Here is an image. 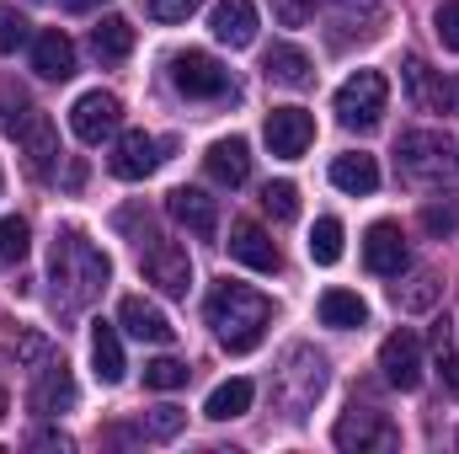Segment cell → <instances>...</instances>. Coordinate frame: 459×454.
Segmentation results:
<instances>
[{
	"label": "cell",
	"mask_w": 459,
	"mask_h": 454,
	"mask_svg": "<svg viewBox=\"0 0 459 454\" xmlns=\"http://www.w3.org/2000/svg\"><path fill=\"white\" fill-rule=\"evenodd\" d=\"M113 278V262L81 235V230H59L54 235V262H48V284H54V310L75 316L86 310Z\"/></svg>",
	"instance_id": "obj_1"
},
{
	"label": "cell",
	"mask_w": 459,
	"mask_h": 454,
	"mask_svg": "<svg viewBox=\"0 0 459 454\" xmlns=\"http://www.w3.org/2000/svg\"><path fill=\"white\" fill-rule=\"evenodd\" d=\"M209 327L225 353H251L273 327V305H267V294H256L246 284H220L209 294Z\"/></svg>",
	"instance_id": "obj_2"
},
{
	"label": "cell",
	"mask_w": 459,
	"mask_h": 454,
	"mask_svg": "<svg viewBox=\"0 0 459 454\" xmlns=\"http://www.w3.org/2000/svg\"><path fill=\"white\" fill-rule=\"evenodd\" d=\"M395 155H401L406 182H417V188H449L459 171V150L444 128H411V134H401Z\"/></svg>",
	"instance_id": "obj_3"
},
{
	"label": "cell",
	"mask_w": 459,
	"mask_h": 454,
	"mask_svg": "<svg viewBox=\"0 0 459 454\" xmlns=\"http://www.w3.org/2000/svg\"><path fill=\"white\" fill-rule=\"evenodd\" d=\"M0 128L27 150L32 177H48V171H54V161H59V134H54L48 113H38L27 97H0Z\"/></svg>",
	"instance_id": "obj_4"
},
{
	"label": "cell",
	"mask_w": 459,
	"mask_h": 454,
	"mask_svg": "<svg viewBox=\"0 0 459 454\" xmlns=\"http://www.w3.org/2000/svg\"><path fill=\"white\" fill-rule=\"evenodd\" d=\"M337 123L342 128H374L385 108H390V81L379 75V70H358V75H347L342 86H337Z\"/></svg>",
	"instance_id": "obj_5"
},
{
	"label": "cell",
	"mask_w": 459,
	"mask_h": 454,
	"mask_svg": "<svg viewBox=\"0 0 459 454\" xmlns=\"http://www.w3.org/2000/svg\"><path fill=\"white\" fill-rule=\"evenodd\" d=\"M171 86H177L187 102H225V97H235L230 70L220 65V59L198 54V48H187V54L171 59Z\"/></svg>",
	"instance_id": "obj_6"
},
{
	"label": "cell",
	"mask_w": 459,
	"mask_h": 454,
	"mask_svg": "<svg viewBox=\"0 0 459 454\" xmlns=\"http://www.w3.org/2000/svg\"><path fill=\"white\" fill-rule=\"evenodd\" d=\"M332 444L337 450H401V428L385 417V412H374V406H347L342 417H337V428H332Z\"/></svg>",
	"instance_id": "obj_7"
},
{
	"label": "cell",
	"mask_w": 459,
	"mask_h": 454,
	"mask_svg": "<svg viewBox=\"0 0 459 454\" xmlns=\"http://www.w3.org/2000/svg\"><path fill=\"white\" fill-rule=\"evenodd\" d=\"M262 134H267V150L278 161H299L316 144V118L305 113V108H273L267 123H262Z\"/></svg>",
	"instance_id": "obj_8"
},
{
	"label": "cell",
	"mask_w": 459,
	"mask_h": 454,
	"mask_svg": "<svg viewBox=\"0 0 459 454\" xmlns=\"http://www.w3.org/2000/svg\"><path fill=\"white\" fill-rule=\"evenodd\" d=\"M363 267H368L374 278H401V273L411 267V251H406L401 225H390V220L368 225V235H363Z\"/></svg>",
	"instance_id": "obj_9"
},
{
	"label": "cell",
	"mask_w": 459,
	"mask_h": 454,
	"mask_svg": "<svg viewBox=\"0 0 459 454\" xmlns=\"http://www.w3.org/2000/svg\"><path fill=\"white\" fill-rule=\"evenodd\" d=\"M379 369H385V380L395 385V390H417L422 385V337L417 332H390V337L379 342Z\"/></svg>",
	"instance_id": "obj_10"
},
{
	"label": "cell",
	"mask_w": 459,
	"mask_h": 454,
	"mask_svg": "<svg viewBox=\"0 0 459 454\" xmlns=\"http://www.w3.org/2000/svg\"><path fill=\"white\" fill-rule=\"evenodd\" d=\"M144 273H150V284H160V294H187L193 289V262H187V246H177V240H150L144 246Z\"/></svg>",
	"instance_id": "obj_11"
},
{
	"label": "cell",
	"mask_w": 459,
	"mask_h": 454,
	"mask_svg": "<svg viewBox=\"0 0 459 454\" xmlns=\"http://www.w3.org/2000/svg\"><path fill=\"white\" fill-rule=\"evenodd\" d=\"M117 118H123V102H117L113 92H86V97H75V108H70V128H75L81 144H102L117 128Z\"/></svg>",
	"instance_id": "obj_12"
},
{
	"label": "cell",
	"mask_w": 459,
	"mask_h": 454,
	"mask_svg": "<svg viewBox=\"0 0 459 454\" xmlns=\"http://www.w3.org/2000/svg\"><path fill=\"white\" fill-rule=\"evenodd\" d=\"M27 406H32L38 417H59V412H70V406H75V380H70V369H65L59 358H54V363H43V369H32Z\"/></svg>",
	"instance_id": "obj_13"
},
{
	"label": "cell",
	"mask_w": 459,
	"mask_h": 454,
	"mask_svg": "<svg viewBox=\"0 0 459 454\" xmlns=\"http://www.w3.org/2000/svg\"><path fill=\"white\" fill-rule=\"evenodd\" d=\"M230 257H235L240 267H251V273H278V267H283L278 240L256 225V220H235V225H230Z\"/></svg>",
	"instance_id": "obj_14"
},
{
	"label": "cell",
	"mask_w": 459,
	"mask_h": 454,
	"mask_svg": "<svg viewBox=\"0 0 459 454\" xmlns=\"http://www.w3.org/2000/svg\"><path fill=\"white\" fill-rule=\"evenodd\" d=\"M406 97L417 113H459V81H438L422 59H406Z\"/></svg>",
	"instance_id": "obj_15"
},
{
	"label": "cell",
	"mask_w": 459,
	"mask_h": 454,
	"mask_svg": "<svg viewBox=\"0 0 459 454\" xmlns=\"http://www.w3.org/2000/svg\"><path fill=\"white\" fill-rule=\"evenodd\" d=\"M108 166H113L117 182H144V177L160 166V144H155L144 128H128L113 144V161H108Z\"/></svg>",
	"instance_id": "obj_16"
},
{
	"label": "cell",
	"mask_w": 459,
	"mask_h": 454,
	"mask_svg": "<svg viewBox=\"0 0 459 454\" xmlns=\"http://www.w3.org/2000/svg\"><path fill=\"white\" fill-rule=\"evenodd\" d=\"M166 209H171L177 225H187L198 240H214V235H220V204H214L204 188H177V193L166 198Z\"/></svg>",
	"instance_id": "obj_17"
},
{
	"label": "cell",
	"mask_w": 459,
	"mask_h": 454,
	"mask_svg": "<svg viewBox=\"0 0 459 454\" xmlns=\"http://www.w3.org/2000/svg\"><path fill=\"white\" fill-rule=\"evenodd\" d=\"M117 321H123V332L139 342H155V347H166V342L177 337V327L166 321V310H155L150 300H139V294H128L123 305H117Z\"/></svg>",
	"instance_id": "obj_18"
},
{
	"label": "cell",
	"mask_w": 459,
	"mask_h": 454,
	"mask_svg": "<svg viewBox=\"0 0 459 454\" xmlns=\"http://www.w3.org/2000/svg\"><path fill=\"white\" fill-rule=\"evenodd\" d=\"M32 70H38L43 81H70V75H75V43H70L59 27L38 32V38H32Z\"/></svg>",
	"instance_id": "obj_19"
},
{
	"label": "cell",
	"mask_w": 459,
	"mask_h": 454,
	"mask_svg": "<svg viewBox=\"0 0 459 454\" xmlns=\"http://www.w3.org/2000/svg\"><path fill=\"white\" fill-rule=\"evenodd\" d=\"M262 75L273 81V86H289V92H305L316 75H310V54L305 48H294V43H273L267 54H262Z\"/></svg>",
	"instance_id": "obj_20"
},
{
	"label": "cell",
	"mask_w": 459,
	"mask_h": 454,
	"mask_svg": "<svg viewBox=\"0 0 459 454\" xmlns=\"http://www.w3.org/2000/svg\"><path fill=\"white\" fill-rule=\"evenodd\" d=\"M283 380L294 385L289 406H294V417H299V412H305V406H310V401L326 390V358H316V353H305V347H299V353H289V369H283Z\"/></svg>",
	"instance_id": "obj_21"
},
{
	"label": "cell",
	"mask_w": 459,
	"mask_h": 454,
	"mask_svg": "<svg viewBox=\"0 0 459 454\" xmlns=\"http://www.w3.org/2000/svg\"><path fill=\"white\" fill-rule=\"evenodd\" d=\"M209 27H214L220 43L246 48V43H256V5H251V0H220L214 16H209Z\"/></svg>",
	"instance_id": "obj_22"
},
{
	"label": "cell",
	"mask_w": 459,
	"mask_h": 454,
	"mask_svg": "<svg viewBox=\"0 0 459 454\" xmlns=\"http://www.w3.org/2000/svg\"><path fill=\"white\" fill-rule=\"evenodd\" d=\"M204 166H209V177L220 182V188H240L246 177H251V150H246V139H214L209 144V155H204Z\"/></svg>",
	"instance_id": "obj_23"
},
{
	"label": "cell",
	"mask_w": 459,
	"mask_h": 454,
	"mask_svg": "<svg viewBox=\"0 0 459 454\" xmlns=\"http://www.w3.org/2000/svg\"><path fill=\"white\" fill-rule=\"evenodd\" d=\"M316 316H321V327L352 332V327H363V321H368V305H363L352 289H326V294H321V305H316Z\"/></svg>",
	"instance_id": "obj_24"
},
{
	"label": "cell",
	"mask_w": 459,
	"mask_h": 454,
	"mask_svg": "<svg viewBox=\"0 0 459 454\" xmlns=\"http://www.w3.org/2000/svg\"><path fill=\"white\" fill-rule=\"evenodd\" d=\"M332 182L342 193H352V198H368L379 188V166H374V155H337L332 161Z\"/></svg>",
	"instance_id": "obj_25"
},
{
	"label": "cell",
	"mask_w": 459,
	"mask_h": 454,
	"mask_svg": "<svg viewBox=\"0 0 459 454\" xmlns=\"http://www.w3.org/2000/svg\"><path fill=\"white\" fill-rule=\"evenodd\" d=\"M91 363H97V380L102 385H117L123 374H128V363H123V342L108 321H97L91 327Z\"/></svg>",
	"instance_id": "obj_26"
},
{
	"label": "cell",
	"mask_w": 459,
	"mask_h": 454,
	"mask_svg": "<svg viewBox=\"0 0 459 454\" xmlns=\"http://www.w3.org/2000/svg\"><path fill=\"white\" fill-rule=\"evenodd\" d=\"M91 54H97L102 65L128 59V54H134V27H128L123 16H102V22L91 27Z\"/></svg>",
	"instance_id": "obj_27"
},
{
	"label": "cell",
	"mask_w": 459,
	"mask_h": 454,
	"mask_svg": "<svg viewBox=\"0 0 459 454\" xmlns=\"http://www.w3.org/2000/svg\"><path fill=\"white\" fill-rule=\"evenodd\" d=\"M251 396H256V385H251V380H225V385L204 401V417H214V423L246 417V412H251Z\"/></svg>",
	"instance_id": "obj_28"
},
{
	"label": "cell",
	"mask_w": 459,
	"mask_h": 454,
	"mask_svg": "<svg viewBox=\"0 0 459 454\" xmlns=\"http://www.w3.org/2000/svg\"><path fill=\"white\" fill-rule=\"evenodd\" d=\"M433 353H438V385H444V396L459 401V353H455V337H449V321L433 327Z\"/></svg>",
	"instance_id": "obj_29"
},
{
	"label": "cell",
	"mask_w": 459,
	"mask_h": 454,
	"mask_svg": "<svg viewBox=\"0 0 459 454\" xmlns=\"http://www.w3.org/2000/svg\"><path fill=\"white\" fill-rule=\"evenodd\" d=\"M310 257L321 262V267H332V262H342V220H316L310 230Z\"/></svg>",
	"instance_id": "obj_30"
},
{
	"label": "cell",
	"mask_w": 459,
	"mask_h": 454,
	"mask_svg": "<svg viewBox=\"0 0 459 454\" xmlns=\"http://www.w3.org/2000/svg\"><path fill=\"white\" fill-rule=\"evenodd\" d=\"M27 246H32L27 220H22V214H5V220H0V262H5V267H16V262L27 257Z\"/></svg>",
	"instance_id": "obj_31"
},
{
	"label": "cell",
	"mask_w": 459,
	"mask_h": 454,
	"mask_svg": "<svg viewBox=\"0 0 459 454\" xmlns=\"http://www.w3.org/2000/svg\"><path fill=\"white\" fill-rule=\"evenodd\" d=\"M262 209H267L278 225H289V220L299 214V188H294V182H267V188H262Z\"/></svg>",
	"instance_id": "obj_32"
},
{
	"label": "cell",
	"mask_w": 459,
	"mask_h": 454,
	"mask_svg": "<svg viewBox=\"0 0 459 454\" xmlns=\"http://www.w3.org/2000/svg\"><path fill=\"white\" fill-rule=\"evenodd\" d=\"M187 374H193V369H187L182 358H150V363H144V385H150V390H182Z\"/></svg>",
	"instance_id": "obj_33"
},
{
	"label": "cell",
	"mask_w": 459,
	"mask_h": 454,
	"mask_svg": "<svg viewBox=\"0 0 459 454\" xmlns=\"http://www.w3.org/2000/svg\"><path fill=\"white\" fill-rule=\"evenodd\" d=\"M433 300H438V278L433 273H417L411 289H395V305H406V310H428Z\"/></svg>",
	"instance_id": "obj_34"
},
{
	"label": "cell",
	"mask_w": 459,
	"mask_h": 454,
	"mask_svg": "<svg viewBox=\"0 0 459 454\" xmlns=\"http://www.w3.org/2000/svg\"><path fill=\"white\" fill-rule=\"evenodd\" d=\"M27 38H32V32H27V16H22L16 5H0V54H16Z\"/></svg>",
	"instance_id": "obj_35"
},
{
	"label": "cell",
	"mask_w": 459,
	"mask_h": 454,
	"mask_svg": "<svg viewBox=\"0 0 459 454\" xmlns=\"http://www.w3.org/2000/svg\"><path fill=\"white\" fill-rule=\"evenodd\" d=\"M422 230H428V235H455V230H459V204H455V198L428 204V209H422Z\"/></svg>",
	"instance_id": "obj_36"
},
{
	"label": "cell",
	"mask_w": 459,
	"mask_h": 454,
	"mask_svg": "<svg viewBox=\"0 0 459 454\" xmlns=\"http://www.w3.org/2000/svg\"><path fill=\"white\" fill-rule=\"evenodd\" d=\"M182 423H187V412H177V406H155V412L144 417V433H150V439H177Z\"/></svg>",
	"instance_id": "obj_37"
},
{
	"label": "cell",
	"mask_w": 459,
	"mask_h": 454,
	"mask_svg": "<svg viewBox=\"0 0 459 454\" xmlns=\"http://www.w3.org/2000/svg\"><path fill=\"white\" fill-rule=\"evenodd\" d=\"M433 27H438V43H444L449 54H459V0H444V5H438Z\"/></svg>",
	"instance_id": "obj_38"
},
{
	"label": "cell",
	"mask_w": 459,
	"mask_h": 454,
	"mask_svg": "<svg viewBox=\"0 0 459 454\" xmlns=\"http://www.w3.org/2000/svg\"><path fill=\"white\" fill-rule=\"evenodd\" d=\"M267 5H273V16H278L283 27H305V22L316 16L321 0H267Z\"/></svg>",
	"instance_id": "obj_39"
},
{
	"label": "cell",
	"mask_w": 459,
	"mask_h": 454,
	"mask_svg": "<svg viewBox=\"0 0 459 454\" xmlns=\"http://www.w3.org/2000/svg\"><path fill=\"white\" fill-rule=\"evenodd\" d=\"M198 5H204V0H144V11H150L155 22H187Z\"/></svg>",
	"instance_id": "obj_40"
},
{
	"label": "cell",
	"mask_w": 459,
	"mask_h": 454,
	"mask_svg": "<svg viewBox=\"0 0 459 454\" xmlns=\"http://www.w3.org/2000/svg\"><path fill=\"white\" fill-rule=\"evenodd\" d=\"M22 358H27L32 369H43V363H54V347L38 337V332H27V337H22Z\"/></svg>",
	"instance_id": "obj_41"
},
{
	"label": "cell",
	"mask_w": 459,
	"mask_h": 454,
	"mask_svg": "<svg viewBox=\"0 0 459 454\" xmlns=\"http://www.w3.org/2000/svg\"><path fill=\"white\" fill-rule=\"evenodd\" d=\"M27 444H32V450H59V454L70 450V439H65V433H54V428H38Z\"/></svg>",
	"instance_id": "obj_42"
},
{
	"label": "cell",
	"mask_w": 459,
	"mask_h": 454,
	"mask_svg": "<svg viewBox=\"0 0 459 454\" xmlns=\"http://www.w3.org/2000/svg\"><path fill=\"white\" fill-rule=\"evenodd\" d=\"M65 11H97V5H108V0H59Z\"/></svg>",
	"instance_id": "obj_43"
},
{
	"label": "cell",
	"mask_w": 459,
	"mask_h": 454,
	"mask_svg": "<svg viewBox=\"0 0 459 454\" xmlns=\"http://www.w3.org/2000/svg\"><path fill=\"white\" fill-rule=\"evenodd\" d=\"M5 412H11V401H5V390H0V417H5Z\"/></svg>",
	"instance_id": "obj_44"
},
{
	"label": "cell",
	"mask_w": 459,
	"mask_h": 454,
	"mask_svg": "<svg viewBox=\"0 0 459 454\" xmlns=\"http://www.w3.org/2000/svg\"><path fill=\"white\" fill-rule=\"evenodd\" d=\"M0 188H5V177H0Z\"/></svg>",
	"instance_id": "obj_45"
}]
</instances>
